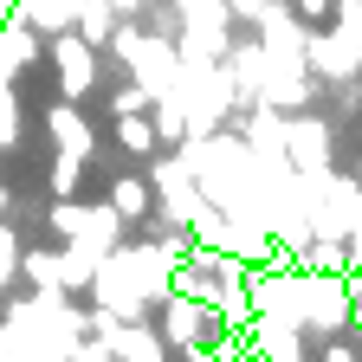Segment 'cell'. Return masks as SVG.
Instances as JSON below:
<instances>
[{
  "label": "cell",
  "mask_w": 362,
  "mask_h": 362,
  "mask_svg": "<svg viewBox=\"0 0 362 362\" xmlns=\"http://www.w3.org/2000/svg\"><path fill=\"white\" fill-rule=\"evenodd\" d=\"M291 317L304 337L349 330V272H291Z\"/></svg>",
  "instance_id": "obj_1"
},
{
  "label": "cell",
  "mask_w": 362,
  "mask_h": 362,
  "mask_svg": "<svg viewBox=\"0 0 362 362\" xmlns=\"http://www.w3.org/2000/svg\"><path fill=\"white\" fill-rule=\"evenodd\" d=\"M149 188H156V220H168V226H194L214 201L201 194V181H194V168H188V156L181 149H156L149 156Z\"/></svg>",
  "instance_id": "obj_2"
},
{
  "label": "cell",
  "mask_w": 362,
  "mask_h": 362,
  "mask_svg": "<svg viewBox=\"0 0 362 362\" xmlns=\"http://www.w3.org/2000/svg\"><path fill=\"white\" fill-rule=\"evenodd\" d=\"M98 45L78 39V26H59V33H45V65L59 71V98L65 104H84L90 90H98Z\"/></svg>",
  "instance_id": "obj_3"
},
{
  "label": "cell",
  "mask_w": 362,
  "mask_h": 362,
  "mask_svg": "<svg viewBox=\"0 0 362 362\" xmlns=\"http://www.w3.org/2000/svg\"><path fill=\"white\" fill-rule=\"evenodd\" d=\"M45 220H52V233H59L65 246H90L98 259L123 240V220H117V207H110V201L84 207V201L71 194V201H52V214H45Z\"/></svg>",
  "instance_id": "obj_4"
},
{
  "label": "cell",
  "mask_w": 362,
  "mask_h": 362,
  "mask_svg": "<svg viewBox=\"0 0 362 362\" xmlns=\"http://www.w3.org/2000/svg\"><path fill=\"white\" fill-rule=\"evenodd\" d=\"M285 162L310 181H324L330 162H337V129L310 110H285Z\"/></svg>",
  "instance_id": "obj_5"
},
{
  "label": "cell",
  "mask_w": 362,
  "mask_h": 362,
  "mask_svg": "<svg viewBox=\"0 0 362 362\" xmlns=\"http://www.w3.org/2000/svg\"><path fill=\"white\" fill-rule=\"evenodd\" d=\"M123 71L143 84L149 98L181 90V45H175V33H149V26H143V39H136V52L123 59Z\"/></svg>",
  "instance_id": "obj_6"
},
{
  "label": "cell",
  "mask_w": 362,
  "mask_h": 362,
  "mask_svg": "<svg viewBox=\"0 0 362 362\" xmlns=\"http://www.w3.org/2000/svg\"><path fill=\"white\" fill-rule=\"evenodd\" d=\"M304 65H310L317 84H356V78H362V59L343 45L337 26H310V33H304Z\"/></svg>",
  "instance_id": "obj_7"
},
{
  "label": "cell",
  "mask_w": 362,
  "mask_h": 362,
  "mask_svg": "<svg viewBox=\"0 0 362 362\" xmlns=\"http://www.w3.org/2000/svg\"><path fill=\"white\" fill-rule=\"evenodd\" d=\"M156 317H162V343H175V349H194V343H207V324H214V310L201 304V298H181V291H168L162 304H156Z\"/></svg>",
  "instance_id": "obj_8"
},
{
  "label": "cell",
  "mask_w": 362,
  "mask_h": 362,
  "mask_svg": "<svg viewBox=\"0 0 362 362\" xmlns=\"http://www.w3.org/2000/svg\"><path fill=\"white\" fill-rule=\"evenodd\" d=\"M45 129H52V149L84 156V162L98 156V129H90V123H84V110H78V104H65V98H59L52 110H45Z\"/></svg>",
  "instance_id": "obj_9"
},
{
  "label": "cell",
  "mask_w": 362,
  "mask_h": 362,
  "mask_svg": "<svg viewBox=\"0 0 362 362\" xmlns=\"http://www.w3.org/2000/svg\"><path fill=\"white\" fill-rule=\"evenodd\" d=\"M104 201L117 207V220H123V226L156 220V188H149V175H110V194H104Z\"/></svg>",
  "instance_id": "obj_10"
},
{
  "label": "cell",
  "mask_w": 362,
  "mask_h": 362,
  "mask_svg": "<svg viewBox=\"0 0 362 362\" xmlns=\"http://www.w3.org/2000/svg\"><path fill=\"white\" fill-rule=\"evenodd\" d=\"M149 123H156V143L162 149H181V143H188V104H181V90L149 98Z\"/></svg>",
  "instance_id": "obj_11"
},
{
  "label": "cell",
  "mask_w": 362,
  "mask_h": 362,
  "mask_svg": "<svg viewBox=\"0 0 362 362\" xmlns=\"http://www.w3.org/2000/svg\"><path fill=\"white\" fill-rule=\"evenodd\" d=\"M90 279H98V252H90V246H59V291L84 298Z\"/></svg>",
  "instance_id": "obj_12"
},
{
  "label": "cell",
  "mask_w": 362,
  "mask_h": 362,
  "mask_svg": "<svg viewBox=\"0 0 362 362\" xmlns=\"http://www.w3.org/2000/svg\"><path fill=\"white\" fill-rule=\"evenodd\" d=\"M117 7H110V0H78V39H90V45H98V52H104V45H110V33H117Z\"/></svg>",
  "instance_id": "obj_13"
},
{
  "label": "cell",
  "mask_w": 362,
  "mask_h": 362,
  "mask_svg": "<svg viewBox=\"0 0 362 362\" xmlns=\"http://www.w3.org/2000/svg\"><path fill=\"white\" fill-rule=\"evenodd\" d=\"M117 149L123 156H136V162H149L162 143H156V123H149V110H136V117H117Z\"/></svg>",
  "instance_id": "obj_14"
},
{
  "label": "cell",
  "mask_w": 362,
  "mask_h": 362,
  "mask_svg": "<svg viewBox=\"0 0 362 362\" xmlns=\"http://www.w3.org/2000/svg\"><path fill=\"white\" fill-rule=\"evenodd\" d=\"M298 265H304V272H349V240H317V233H310V240L298 246Z\"/></svg>",
  "instance_id": "obj_15"
},
{
  "label": "cell",
  "mask_w": 362,
  "mask_h": 362,
  "mask_svg": "<svg viewBox=\"0 0 362 362\" xmlns=\"http://www.w3.org/2000/svg\"><path fill=\"white\" fill-rule=\"evenodd\" d=\"M84 156H65V149H52V162H45V188H52V201H71L78 194V181H84Z\"/></svg>",
  "instance_id": "obj_16"
},
{
  "label": "cell",
  "mask_w": 362,
  "mask_h": 362,
  "mask_svg": "<svg viewBox=\"0 0 362 362\" xmlns=\"http://www.w3.org/2000/svg\"><path fill=\"white\" fill-rule=\"evenodd\" d=\"M20 272L33 291H59V252H20Z\"/></svg>",
  "instance_id": "obj_17"
},
{
  "label": "cell",
  "mask_w": 362,
  "mask_h": 362,
  "mask_svg": "<svg viewBox=\"0 0 362 362\" xmlns=\"http://www.w3.org/2000/svg\"><path fill=\"white\" fill-rule=\"evenodd\" d=\"M330 26L343 33V45L362 59V0H337V7H330Z\"/></svg>",
  "instance_id": "obj_18"
},
{
  "label": "cell",
  "mask_w": 362,
  "mask_h": 362,
  "mask_svg": "<svg viewBox=\"0 0 362 362\" xmlns=\"http://www.w3.org/2000/svg\"><path fill=\"white\" fill-rule=\"evenodd\" d=\"M20 98H13V84H0V149H20Z\"/></svg>",
  "instance_id": "obj_19"
},
{
  "label": "cell",
  "mask_w": 362,
  "mask_h": 362,
  "mask_svg": "<svg viewBox=\"0 0 362 362\" xmlns=\"http://www.w3.org/2000/svg\"><path fill=\"white\" fill-rule=\"evenodd\" d=\"M136 110H149V90L136 84V78H123L117 98H110V117H136Z\"/></svg>",
  "instance_id": "obj_20"
},
{
  "label": "cell",
  "mask_w": 362,
  "mask_h": 362,
  "mask_svg": "<svg viewBox=\"0 0 362 362\" xmlns=\"http://www.w3.org/2000/svg\"><path fill=\"white\" fill-rule=\"evenodd\" d=\"M65 362H117V356H110V343H104L98 330H84V337L65 349Z\"/></svg>",
  "instance_id": "obj_21"
},
{
  "label": "cell",
  "mask_w": 362,
  "mask_h": 362,
  "mask_svg": "<svg viewBox=\"0 0 362 362\" xmlns=\"http://www.w3.org/2000/svg\"><path fill=\"white\" fill-rule=\"evenodd\" d=\"M136 39H143V20H117V33H110V45H104V52L123 65V59L136 52Z\"/></svg>",
  "instance_id": "obj_22"
},
{
  "label": "cell",
  "mask_w": 362,
  "mask_h": 362,
  "mask_svg": "<svg viewBox=\"0 0 362 362\" xmlns=\"http://www.w3.org/2000/svg\"><path fill=\"white\" fill-rule=\"evenodd\" d=\"M317 362H362V343H349V337L337 330V337H324V349H317Z\"/></svg>",
  "instance_id": "obj_23"
},
{
  "label": "cell",
  "mask_w": 362,
  "mask_h": 362,
  "mask_svg": "<svg viewBox=\"0 0 362 362\" xmlns=\"http://www.w3.org/2000/svg\"><path fill=\"white\" fill-rule=\"evenodd\" d=\"M285 7H291L304 26H330V7H337V0H285Z\"/></svg>",
  "instance_id": "obj_24"
},
{
  "label": "cell",
  "mask_w": 362,
  "mask_h": 362,
  "mask_svg": "<svg viewBox=\"0 0 362 362\" xmlns=\"http://www.w3.org/2000/svg\"><path fill=\"white\" fill-rule=\"evenodd\" d=\"M13 265H20V240L0 226V291H7V279H13Z\"/></svg>",
  "instance_id": "obj_25"
},
{
  "label": "cell",
  "mask_w": 362,
  "mask_h": 362,
  "mask_svg": "<svg viewBox=\"0 0 362 362\" xmlns=\"http://www.w3.org/2000/svg\"><path fill=\"white\" fill-rule=\"evenodd\" d=\"M349 330H356V343H362V279L349 272Z\"/></svg>",
  "instance_id": "obj_26"
},
{
  "label": "cell",
  "mask_w": 362,
  "mask_h": 362,
  "mask_svg": "<svg viewBox=\"0 0 362 362\" xmlns=\"http://www.w3.org/2000/svg\"><path fill=\"white\" fill-rule=\"evenodd\" d=\"M110 7H117L123 20H143V13H149V0H110Z\"/></svg>",
  "instance_id": "obj_27"
},
{
  "label": "cell",
  "mask_w": 362,
  "mask_h": 362,
  "mask_svg": "<svg viewBox=\"0 0 362 362\" xmlns=\"http://www.w3.org/2000/svg\"><path fill=\"white\" fill-rule=\"evenodd\" d=\"M356 233H362V220H356Z\"/></svg>",
  "instance_id": "obj_28"
}]
</instances>
